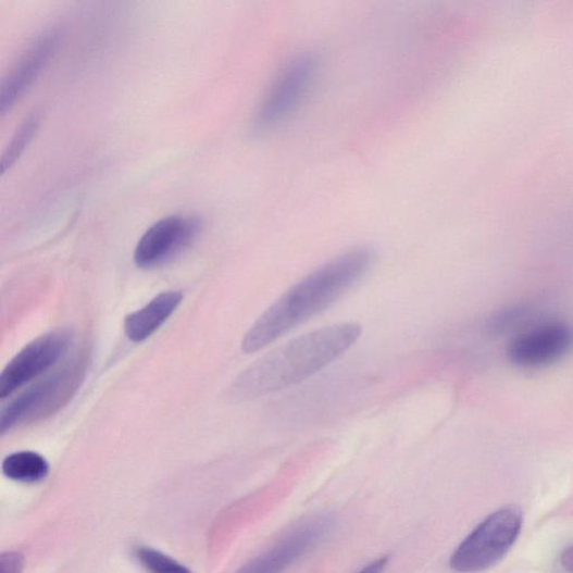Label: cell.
Segmentation results:
<instances>
[{"instance_id":"1","label":"cell","mask_w":573,"mask_h":573,"mask_svg":"<svg viewBox=\"0 0 573 573\" xmlns=\"http://www.w3.org/2000/svg\"><path fill=\"white\" fill-rule=\"evenodd\" d=\"M375 260V250L362 246L319 266L285 291L254 322L242 340L244 352H259L331 309L369 274Z\"/></svg>"},{"instance_id":"2","label":"cell","mask_w":573,"mask_h":573,"mask_svg":"<svg viewBox=\"0 0 573 573\" xmlns=\"http://www.w3.org/2000/svg\"><path fill=\"white\" fill-rule=\"evenodd\" d=\"M361 335L362 326L351 322L298 336L245 370L233 393L240 399H253L295 387L350 351Z\"/></svg>"},{"instance_id":"3","label":"cell","mask_w":573,"mask_h":573,"mask_svg":"<svg viewBox=\"0 0 573 573\" xmlns=\"http://www.w3.org/2000/svg\"><path fill=\"white\" fill-rule=\"evenodd\" d=\"M523 514L505 507L485 518L457 547L449 566L457 573H478L500 562L519 539Z\"/></svg>"},{"instance_id":"4","label":"cell","mask_w":573,"mask_h":573,"mask_svg":"<svg viewBox=\"0 0 573 573\" xmlns=\"http://www.w3.org/2000/svg\"><path fill=\"white\" fill-rule=\"evenodd\" d=\"M86 366L83 358L71 361L13 399L0 414V433L37 422L64 407L78 391Z\"/></svg>"},{"instance_id":"5","label":"cell","mask_w":573,"mask_h":573,"mask_svg":"<svg viewBox=\"0 0 573 573\" xmlns=\"http://www.w3.org/2000/svg\"><path fill=\"white\" fill-rule=\"evenodd\" d=\"M316 61L308 54L292 59L279 73L253 119V129L266 133L284 123L298 108L314 83Z\"/></svg>"},{"instance_id":"6","label":"cell","mask_w":573,"mask_h":573,"mask_svg":"<svg viewBox=\"0 0 573 573\" xmlns=\"http://www.w3.org/2000/svg\"><path fill=\"white\" fill-rule=\"evenodd\" d=\"M573 350V326L564 321H548L519 333L509 344L511 364L522 370L550 366Z\"/></svg>"},{"instance_id":"7","label":"cell","mask_w":573,"mask_h":573,"mask_svg":"<svg viewBox=\"0 0 573 573\" xmlns=\"http://www.w3.org/2000/svg\"><path fill=\"white\" fill-rule=\"evenodd\" d=\"M201 225L198 217L186 215L167 216L152 224L138 241L136 264L154 270L171 262L196 241Z\"/></svg>"},{"instance_id":"8","label":"cell","mask_w":573,"mask_h":573,"mask_svg":"<svg viewBox=\"0 0 573 573\" xmlns=\"http://www.w3.org/2000/svg\"><path fill=\"white\" fill-rule=\"evenodd\" d=\"M72 335L66 331L48 333L28 344L0 376V398L7 399L55 365L68 351Z\"/></svg>"},{"instance_id":"9","label":"cell","mask_w":573,"mask_h":573,"mask_svg":"<svg viewBox=\"0 0 573 573\" xmlns=\"http://www.w3.org/2000/svg\"><path fill=\"white\" fill-rule=\"evenodd\" d=\"M332 519L320 515L289 531L274 547L245 564L236 573H283L320 545L332 528Z\"/></svg>"},{"instance_id":"10","label":"cell","mask_w":573,"mask_h":573,"mask_svg":"<svg viewBox=\"0 0 573 573\" xmlns=\"http://www.w3.org/2000/svg\"><path fill=\"white\" fill-rule=\"evenodd\" d=\"M60 36L58 29H49L38 36L21 55L0 89L2 114L11 110L40 76L59 47Z\"/></svg>"},{"instance_id":"11","label":"cell","mask_w":573,"mask_h":573,"mask_svg":"<svg viewBox=\"0 0 573 573\" xmlns=\"http://www.w3.org/2000/svg\"><path fill=\"white\" fill-rule=\"evenodd\" d=\"M182 299L180 292L167 291L150 300L145 308L126 319L125 333L127 337L139 342L155 334L173 315Z\"/></svg>"},{"instance_id":"12","label":"cell","mask_w":573,"mask_h":573,"mask_svg":"<svg viewBox=\"0 0 573 573\" xmlns=\"http://www.w3.org/2000/svg\"><path fill=\"white\" fill-rule=\"evenodd\" d=\"M3 474L24 484L40 483L50 472L49 463L40 453L20 451L8 456L2 465Z\"/></svg>"},{"instance_id":"13","label":"cell","mask_w":573,"mask_h":573,"mask_svg":"<svg viewBox=\"0 0 573 573\" xmlns=\"http://www.w3.org/2000/svg\"><path fill=\"white\" fill-rule=\"evenodd\" d=\"M38 126H40V114L37 112L29 114V116L22 123L2 159V174L11 170L17 160H20L24 150L33 139Z\"/></svg>"},{"instance_id":"14","label":"cell","mask_w":573,"mask_h":573,"mask_svg":"<svg viewBox=\"0 0 573 573\" xmlns=\"http://www.w3.org/2000/svg\"><path fill=\"white\" fill-rule=\"evenodd\" d=\"M135 557L148 573H192L173 558L155 549L139 547L135 551Z\"/></svg>"},{"instance_id":"15","label":"cell","mask_w":573,"mask_h":573,"mask_svg":"<svg viewBox=\"0 0 573 573\" xmlns=\"http://www.w3.org/2000/svg\"><path fill=\"white\" fill-rule=\"evenodd\" d=\"M0 565H2V573H22L24 559L22 555L11 551L2 555Z\"/></svg>"},{"instance_id":"16","label":"cell","mask_w":573,"mask_h":573,"mask_svg":"<svg viewBox=\"0 0 573 573\" xmlns=\"http://www.w3.org/2000/svg\"><path fill=\"white\" fill-rule=\"evenodd\" d=\"M389 559L382 557L365 565L359 573H382L386 569Z\"/></svg>"}]
</instances>
